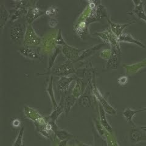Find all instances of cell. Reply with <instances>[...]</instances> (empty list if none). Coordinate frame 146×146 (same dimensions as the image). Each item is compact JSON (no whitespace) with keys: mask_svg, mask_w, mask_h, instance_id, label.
<instances>
[{"mask_svg":"<svg viewBox=\"0 0 146 146\" xmlns=\"http://www.w3.org/2000/svg\"><path fill=\"white\" fill-rule=\"evenodd\" d=\"M25 25L23 23L12 24L10 27V38L17 43H21L25 40L26 32Z\"/></svg>","mask_w":146,"mask_h":146,"instance_id":"obj_1","label":"cell"},{"mask_svg":"<svg viewBox=\"0 0 146 146\" xmlns=\"http://www.w3.org/2000/svg\"><path fill=\"white\" fill-rule=\"evenodd\" d=\"M9 13L3 5L0 7V17H1V29L3 28V26L5 25L8 18H9Z\"/></svg>","mask_w":146,"mask_h":146,"instance_id":"obj_19","label":"cell"},{"mask_svg":"<svg viewBox=\"0 0 146 146\" xmlns=\"http://www.w3.org/2000/svg\"><path fill=\"white\" fill-rule=\"evenodd\" d=\"M133 2L135 3V6L133 10V13H135L137 16H138L140 18H142L146 21V14L144 11L143 2L141 1H133Z\"/></svg>","mask_w":146,"mask_h":146,"instance_id":"obj_15","label":"cell"},{"mask_svg":"<svg viewBox=\"0 0 146 146\" xmlns=\"http://www.w3.org/2000/svg\"><path fill=\"white\" fill-rule=\"evenodd\" d=\"M93 92L95 96L98 99L99 102L102 105V106L103 107L104 110L106 111V113H108L109 115H115V114H116V111L108 103L107 100L102 96L101 94H100L98 89L94 87L93 89Z\"/></svg>","mask_w":146,"mask_h":146,"instance_id":"obj_8","label":"cell"},{"mask_svg":"<svg viewBox=\"0 0 146 146\" xmlns=\"http://www.w3.org/2000/svg\"><path fill=\"white\" fill-rule=\"evenodd\" d=\"M47 91L48 92L50 98H51V102L53 105V107L54 108H56L57 107L58 104H57L56 99H55L54 96V91L52 90V76L51 77V80H50V82H49V83L48 86V88H47Z\"/></svg>","mask_w":146,"mask_h":146,"instance_id":"obj_21","label":"cell"},{"mask_svg":"<svg viewBox=\"0 0 146 146\" xmlns=\"http://www.w3.org/2000/svg\"><path fill=\"white\" fill-rule=\"evenodd\" d=\"M55 42L58 45H63V46H64L66 45V43L65 42L64 40L62 35V31L60 29L58 31V33L57 34V35L56 36V39H55Z\"/></svg>","mask_w":146,"mask_h":146,"instance_id":"obj_29","label":"cell"},{"mask_svg":"<svg viewBox=\"0 0 146 146\" xmlns=\"http://www.w3.org/2000/svg\"><path fill=\"white\" fill-rule=\"evenodd\" d=\"M108 23L110 25V29L112 31V33L115 34L117 37L118 38L121 34L123 29H124L125 27L129 25H130L131 23H127L124 25H120V24H116L114 23L112 21H111L110 20H108Z\"/></svg>","mask_w":146,"mask_h":146,"instance_id":"obj_13","label":"cell"},{"mask_svg":"<svg viewBox=\"0 0 146 146\" xmlns=\"http://www.w3.org/2000/svg\"><path fill=\"white\" fill-rule=\"evenodd\" d=\"M101 46H102V44H99V45L96 46H94V47L91 48L85 49L84 51V52L80 55V57L78 58V59H77V60L76 62L80 60H82L83 58H85L86 57H88L89 56H90V55H91L93 53H94L96 51V50H98L99 48H100Z\"/></svg>","mask_w":146,"mask_h":146,"instance_id":"obj_20","label":"cell"},{"mask_svg":"<svg viewBox=\"0 0 146 146\" xmlns=\"http://www.w3.org/2000/svg\"><path fill=\"white\" fill-rule=\"evenodd\" d=\"M58 25V21L56 20V18H55L54 17H51L49 20V25L51 27H56Z\"/></svg>","mask_w":146,"mask_h":146,"instance_id":"obj_31","label":"cell"},{"mask_svg":"<svg viewBox=\"0 0 146 146\" xmlns=\"http://www.w3.org/2000/svg\"><path fill=\"white\" fill-rule=\"evenodd\" d=\"M60 49L61 48L59 47V46H56V50H55L54 53L52 55V56H51V57H50V58H49V65H48V68H49V69H51V68H52V66L53 65V63H54L55 60H56V58L58 56V53L60 52Z\"/></svg>","mask_w":146,"mask_h":146,"instance_id":"obj_25","label":"cell"},{"mask_svg":"<svg viewBox=\"0 0 146 146\" xmlns=\"http://www.w3.org/2000/svg\"><path fill=\"white\" fill-rule=\"evenodd\" d=\"M127 77L125 76H121L118 79L119 84H120L121 85L125 84L127 83Z\"/></svg>","mask_w":146,"mask_h":146,"instance_id":"obj_33","label":"cell"},{"mask_svg":"<svg viewBox=\"0 0 146 146\" xmlns=\"http://www.w3.org/2000/svg\"><path fill=\"white\" fill-rule=\"evenodd\" d=\"M68 140H64V141H59L58 143V146H67Z\"/></svg>","mask_w":146,"mask_h":146,"instance_id":"obj_34","label":"cell"},{"mask_svg":"<svg viewBox=\"0 0 146 146\" xmlns=\"http://www.w3.org/2000/svg\"><path fill=\"white\" fill-rule=\"evenodd\" d=\"M94 122H95L96 126V129L98 131L99 135L100 136H104L106 134V131L107 132V131L101 124V123H100V121H99L98 119H95Z\"/></svg>","mask_w":146,"mask_h":146,"instance_id":"obj_24","label":"cell"},{"mask_svg":"<svg viewBox=\"0 0 146 146\" xmlns=\"http://www.w3.org/2000/svg\"><path fill=\"white\" fill-rule=\"evenodd\" d=\"M118 40L119 42H126L133 43L138 44L143 48L145 47V46L142 43L140 42L139 40L134 38L133 37V36L129 34H124V33L122 34L118 37Z\"/></svg>","mask_w":146,"mask_h":146,"instance_id":"obj_16","label":"cell"},{"mask_svg":"<svg viewBox=\"0 0 146 146\" xmlns=\"http://www.w3.org/2000/svg\"><path fill=\"white\" fill-rule=\"evenodd\" d=\"M58 12V7L55 6H49V8L45 12V13H46V15L51 17H54V16L57 15Z\"/></svg>","mask_w":146,"mask_h":146,"instance_id":"obj_27","label":"cell"},{"mask_svg":"<svg viewBox=\"0 0 146 146\" xmlns=\"http://www.w3.org/2000/svg\"><path fill=\"white\" fill-rule=\"evenodd\" d=\"M74 79V77L63 76L61 77L58 82V87L62 91H65L69 87L71 82Z\"/></svg>","mask_w":146,"mask_h":146,"instance_id":"obj_17","label":"cell"},{"mask_svg":"<svg viewBox=\"0 0 146 146\" xmlns=\"http://www.w3.org/2000/svg\"><path fill=\"white\" fill-rule=\"evenodd\" d=\"M143 131H139L138 129H133L130 133V139L131 143H138L143 141H146V136L142 132Z\"/></svg>","mask_w":146,"mask_h":146,"instance_id":"obj_12","label":"cell"},{"mask_svg":"<svg viewBox=\"0 0 146 146\" xmlns=\"http://www.w3.org/2000/svg\"><path fill=\"white\" fill-rule=\"evenodd\" d=\"M145 63L144 62H141V63H138L135 64V65H130V66H127L129 68H127L128 72H136L137 70H138L140 68L143 67V66L145 65Z\"/></svg>","mask_w":146,"mask_h":146,"instance_id":"obj_28","label":"cell"},{"mask_svg":"<svg viewBox=\"0 0 146 146\" xmlns=\"http://www.w3.org/2000/svg\"><path fill=\"white\" fill-rule=\"evenodd\" d=\"M74 68H73L72 64L70 61H68L66 63L53 68V74L57 76H66L68 74L74 72Z\"/></svg>","mask_w":146,"mask_h":146,"instance_id":"obj_4","label":"cell"},{"mask_svg":"<svg viewBox=\"0 0 146 146\" xmlns=\"http://www.w3.org/2000/svg\"><path fill=\"white\" fill-rule=\"evenodd\" d=\"M62 50L63 54L65 55V56L68 60L72 61H76L80 57L79 54L80 53V52L84 51V49H79L68 44L63 46Z\"/></svg>","mask_w":146,"mask_h":146,"instance_id":"obj_5","label":"cell"},{"mask_svg":"<svg viewBox=\"0 0 146 146\" xmlns=\"http://www.w3.org/2000/svg\"><path fill=\"white\" fill-rule=\"evenodd\" d=\"M94 35H98L99 36H100V38H101L105 42L108 43L110 44V42H109V39L108 37V35L106 33V31H105L104 32H102V33H95L94 34Z\"/></svg>","mask_w":146,"mask_h":146,"instance_id":"obj_30","label":"cell"},{"mask_svg":"<svg viewBox=\"0 0 146 146\" xmlns=\"http://www.w3.org/2000/svg\"><path fill=\"white\" fill-rule=\"evenodd\" d=\"M21 146H25V143H23V144H22V145H21Z\"/></svg>","mask_w":146,"mask_h":146,"instance_id":"obj_36","label":"cell"},{"mask_svg":"<svg viewBox=\"0 0 146 146\" xmlns=\"http://www.w3.org/2000/svg\"><path fill=\"white\" fill-rule=\"evenodd\" d=\"M24 42L26 46H37L42 42V38L36 34L32 25L27 26Z\"/></svg>","mask_w":146,"mask_h":146,"instance_id":"obj_2","label":"cell"},{"mask_svg":"<svg viewBox=\"0 0 146 146\" xmlns=\"http://www.w3.org/2000/svg\"><path fill=\"white\" fill-rule=\"evenodd\" d=\"M99 116H100V122L103 127L106 129L108 133H112L113 129L111 125L108 123L107 117H106V112L104 110L102 105L99 103Z\"/></svg>","mask_w":146,"mask_h":146,"instance_id":"obj_10","label":"cell"},{"mask_svg":"<svg viewBox=\"0 0 146 146\" xmlns=\"http://www.w3.org/2000/svg\"><path fill=\"white\" fill-rule=\"evenodd\" d=\"M111 56L107 64V68L116 69L119 64V61L121 58L120 46H111Z\"/></svg>","mask_w":146,"mask_h":146,"instance_id":"obj_3","label":"cell"},{"mask_svg":"<svg viewBox=\"0 0 146 146\" xmlns=\"http://www.w3.org/2000/svg\"><path fill=\"white\" fill-rule=\"evenodd\" d=\"M144 110H146V108L139 110H132L130 108H127L123 111L122 115L125 117L127 121L132 123V119H133V117L134 116L135 114H136L138 112H141Z\"/></svg>","mask_w":146,"mask_h":146,"instance_id":"obj_18","label":"cell"},{"mask_svg":"<svg viewBox=\"0 0 146 146\" xmlns=\"http://www.w3.org/2000/svg\"><path fill=\"white\" fill-rule=\"evenodd\" d=\"M25 131V127L23 125L20 130L19 133H18L17 138L15 141L13 146H21L22 144L23 143V133Z\"/></svg>","mask_w":146,"mask_h":146,"instance_id":"obj_23","label":"cell"},{"mask_svg":"<svg viewBox=\"0 0 146 146\" xmlns=\"http://www.w3.org/2000/svg\"><path fill=\"white\" fill-rule=\"evenodd\" d=\"M18 51L24 57L31 59L38 58L40 57L38 48L36 46L25 45V46L18 49Z\"/></svg>","mask_w":146,"mask_h":146,"instance_id":"obj_6","label":"cell"},{"mask_svg":"<svg viewBox=\"0 0 146 146\" xmlns=\"http://www.w3.org/2000/svg\"><path fill=\"white\" fill-rule=\"evenodd\" d=\"M77 103L79 104V106H84V107H88L91 106V102L90 98L87 95L84 94L77 100Z\"/></svg>","mask_w":146,"mask_h":146,"instance_id":"obj_22","label":"cell"},{"mask_svg":"<svg viewBox=\"0 0 146 146\" xmlns=\"http://www.w3.org/2000/svg\"><path fill=\"white\" fill-rule=\"evenodd\" d=\"M65 108V102L64 101L63 98H62L60 103H59V104L57 106V107L56 108H54L52 113L50 115L49 117V121L54 122H56L58 117L63 112Z\"/></svg>","mask_w":146,"mask_h":146,"instance_id":"obj_11","label":"cell"},{"mask_svg":"<svg viewBox=\"0 0 146 146\" xmlns=\"http://www.w3.org/2000/svg\"><path fill=\"white\" fill-rule=\"evenodd\" d=\"M25 114L27 117L34 122L35 125H43L46 122L44 118L41 116L38 111H35L33 108L26 107Z\"/></svg>","mask_w":146,"mask_h":146,"instance_id":"obj_7","label":"cell"},{"mask_svg":"<svg viewBox=\"0 0 146 146\" xmlns=\"http://www.w3.org/2000/svg\"><path fill=\"white\" fill-rule=\"evenodd\" d=\"M94 146H108L107 143L106 142L100 135L96 136L94 134Z\"/></svg>","mask_w":146,"mask_h":146,"instance_id":"obj_26","label":"cell"},{"mask_svg":"<svg viewBox=\"0 0 146 146\" xmlns=\"http://www.w3.org/2000/svg\"><path fill=\"white\" fill-rule=\"evenodd\" d=\"M43 13L44 12L41 11L37 7H29L27 8L26 12L25 19L26 20L27 22L28 23V25H31L32 22L35 20L36 18L42 15Z\"/></svg>","mask_w":146,"mask_h":146,"instance_id":"obj_9","label":"cell"},{"mask_svg":"<svg viewBox=\"0 0 146 146\" xmlns=\"http://www.w3.org/2000/svg\"><path fill=\"white\" fill-rule=\"evenodd\" d=\"M55 137L59 141H64V140H70L73 138V135L69 132L63 130L59 129L58 128L54 131Z\"/></svg>","mask_w":146,"mask_h":146,"instance_id":"obj_14","label":"cell"},{"mask_svg":"<svg viewBox=\"0 0 146 146\" xmlns=\"http://www.w3.org/2000/svg\"><path fill=\"white\" fill-rule=\"evenodd\" d=\"M12 125L13 127H19L20 126L21 121L18 118H13L12 120Z\"/></svg>","mask_w":146,"mask_h":146,"instance_id":"obj_32","label":"cell"},{"mask_svg":"<svg viewBox=\"0 0 146 146\" xmlns=\"http://www.w3.org/2000/svg\"><path fill=\"white\" fill-rule=\"evenodd\" d=\"M141 129H142V130H146V127H141Z\"/></svg>","mask_w":146,"mask_h":146,"instance_id":"obj_35","label":"cell"}]
</instances>
